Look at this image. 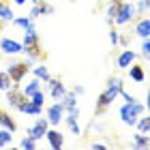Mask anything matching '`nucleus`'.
Instances as JSON below:
<instances>
[{"label":"nucleus","mask_w":150,"mask_h":150,"mask_svg":"<svg viewBox=\"0 0 150 150\" xmlns=\"http://www.w3.org/2000/svg\"><path fill=\"white\" fill-rule=\"evenodd\" d=\"M19 112H22V114H30V116H39V114H41V105L32 103V101L28 99L22 107H19Z\"/></svg>","instance_id":"a211bd4d"},{"label":"nucleus","mask_w":150,"mask_h":150,"mask_svg":"<svg viewBox=\"0 0 150 150\" xmlns=\"http://www.w3.org/2000/svg\"><path fill=\"white\" fill-rule=\"evenodd\" d=\"M110 41H112V45H118L120 43V32L116 28H110Z\"/></svg>","instance_id":"7c9ffc66"},{"label":"nucleus","mask_w":150,"mask_h":150,"mask_svg":"<svg viewBox=\"0 0 150 150\" xmlns=\"http://www.w3.org/2000/svg\"><path fill=\"white\" fill-rule=\"evenodd\" d=\"M45 139L50 142V146H52L54 150H60V148L64 146V137H62V133H60V131H56V129H52V131L47 129Z\"/></svg>","instance_id":"f8f14e48"},{"label":"nucleus","mask_w":150,"mask_h":150,"mask_svg":"<svg viewBox=\"0 0 150 150\" xmlns=\"http://www.w3.org/2000/svg\"><path fill=\"white\" fill-rule=\"evenodd\" d=\"M50 92H52V99H56V101H62V97L67 94V88L62 84V77L60 75H56V77H50Z\"/></svg>","instance_id":"0eeeda50"},{"label":"nucleus","mask_w":150,"mask_h":150,"mask_svg":"<svg viewBox=\"0 0 150 150\" xmlns=\"http://www.w3.org/2000/svg\"><path fill=\"white\" fill-rule=\"evenodd\" d=\"M11 142H13L11 131H9V129H2V131H0V148L6 146V144H11Z\"/></svg>","instance_id":"bb28decb"},{"label":"nucleus","mask_w":150,"mask_h":150,"mask_svg":"<svg viewBox=\"0 0 150 150\" xmlns=\"http://www.w3.org/2000/svg\"><path fill=\"white\" fill-rule=\"evenodd\" d=\"M0 50H2L4 54L15 56V54H22L24 52V45L19 43V41H13V39H2V41H0Z\"/></svg>","instance_id":"9d476101"},{"label":"nucleus","mask_w":150,"mask_h":150,"mask_svg":"<svg viewBox=\"0 0 150 150\" xmlns=\"http://www.w3.org/2000/svg\"><path fill=\"white\" fill-rule=\"evenodd\" d=\"M35 6H32V11H30V17L32 19H37L39 15H50V13H54V6L52 4H47L45 0H35Z\"/></svg>","instance_id":"9b49d317"},{"label":"nucleus","mask_w":150,"mask_h":150,"mask_svg":"<svg viewBox=\"0 0 150 150\" xmlns=\"http://www.w3.org/2000/svg\"><path fill=\"white\" fill-rule=\"evenodd\" d=\"M133 146H135V148H148V146H150V135H146V133H137V135H135Z\"/></svg>","instance_id":"4be33fe9"},{"label":"nucleus","mask_w":150,"mask_h":150,"mask_svg":"<svg viewBox=\"0 0 150 150\" xmlns=\"http://www.w3.org/2000/svg\"><path fill=\"white\" fill-rule=\"evenodd\" d=\"M0 127H2V129H9L11 133L17 131V122L11 118V114L6 112V110H0Z\"/></svg>","instance_id":"4468645a"},{"label":"nucleus","mask_w":150,"mask_h":150,"mask_svg":"<svg viewBox=\"0 0 150 150\" xmlns=\"http://www.w3.org/2000/svg\"><path fill=\"white\" fill-rule=\"evenodd\" d=\"M77 118H79V116H71V114H67V127H69L75 135H79V125H77Z\"/></svg>","instance_id":"a878e982"},{"label":"nucleus","mask_w":150,"mask_h":150,"mask_svg":"<svg viewBox=\"0 0 150 150\" xmlns=\"http://www.w3.org/2000/svg\"><path fill=\"white\" fill-rule=\"evenodd\" d=\"M146 107H148V112H150V90L146 92Z\"/></svg>","instance_id":"c9c22d12"},{"label":"nucleus","mask_w":150,"mask_h":150,"mask_svg":"<svg viewBox=\"0 0 150 150\" xmlns=\"http://www.w3.org/2000/svg\"><path fill=\"white\" fill-rule=\"evenodd\" d=\"M13 24L19 26V28H24V30H35V19H32L30 15L28 17H15Z\"/></svg>","instance_id":"6ab92c4d"},{"label":"nucleus","mask_w":150,"mask_h":150,"mask_svg":"<svg viewBox=\"0 0 150 150\" xmlns=\"http://www.w3.org/2000/svg\"><path fill=\"white\" fill-rule=\"evenodd\" d=\"M135 56H137V54H135L133 50H125V52L118 56V60H116V62H118V69H129V67L133 64Z\"/></svg>","instance_id":"ddd939ff"},{"label":"nucleus","mask_w":150,"mask_h":150,"mask_svg":"<svg viewBox=\"0 0 150 150\" xmlns=\"http://www.w3.org/2000/svg\"><path fill=\"white\" fill-rule=\"evenodd\" d=\"M135 15H137V11H135V4H133V2H129V0H122V4H120V9H118V15H116L114 24L125 26V24L131 22Z\"/></svg>","instance_id":"20e7f679"},{"label":"nucleus","mask_w":150,"mask_h":150,"mask_svg":"<svg viewBox=\"0 0 150 150\" xmlns=\"http://www.w3.org/2000/svg\"><path fill=\"white\" fill-rule=\"evenodd\" d=\"M19 146H22L24 150H32V148H37V139L28 135V137H24V139H22V144H19Z\"/></svg>","instance_id":"cd10ccee"},{"label":"nucleus","mask_w":150,"mask_h":150,"mask_svg":"<svg viewBox=\"0 0 150 150\" xmlns=\"http://www.w3.org/2000/svg\"><path fill=\"white\" fill-rule=\"evenodd\" d=\"M28 71H30V62H15V64H11L9 69H6V73H9L11 79H13V86H17Z\"/></svg>","instance_id":"423d86ee"},{"label":"nucleus","mask_w":150,"mask_h":150,"mask_svg":"<svg viewBox=\"0 0 150 150\" xmlns=\"http://www.w3.org/2000/svg\"><path fill=\"white\" fill-rule=\"evenodd\" d=\"M28 0H15V4H26Z\"/></svg>","instance_id":"e433bc0d"},{"label":"nucleus","mask_w":150,"mask_h":150,"mask_svg":"<svg viewBox=\"0 0 150 150\" xmlns=\"http://www.w3.org/2000/svg\"><path fill=\"white\" fill-rule=\"evenodd\" d=\"M24 52L30 56V60L43 58V52H41V43H39L37 30H24Z\"/></svg>","instance_id":"7ed1b4c3"},{"label":"nucleus","mask_w":150,"mask_h":150,"mask_svg":"<svg viewBox=\"0 0 150 150\" xmlns=\"http://www.w3.org/2000/svg\"><path fill=\"white\" fill-rule=\"evenodd\" d=\"M120 90H122V79L120 77H110L107 79V88L99 94V99H97V110H94V114L97 116L103 114L107 107L112 105V101L120 94Z\"/></svg>","instance_id":"f257e3e1"},{"label":"nucleus","mask_w":150,"mask_h":150,"mask_svg":"<svg viewBox=\"0 0 150 150\" xmlns=\"http://www.w3.org/2000/svg\"><path fill=\"white\" fill-rule=\"evenodd\" d=\"M47 127H50L47 118H39V120L35 122V125H32V127L28 129V135H30V137H35V139H41V137H45Z\"/></svg>","instance_id":"1a4fd4ad"},{"label":"nucleus","mask_w":150,"mask_h":150,"mask_svg":"<svg viewBox=\"0 0 150 150\" xmlns=\"http://www.w3.org/2000/svg\"><path fill=\"white\" fill-rule=\"evenodd\" d=\"M120 4H122V0H114V2H110V6H107V13H105V19H107V24H114V19L116 15H118V9H120Z\"/></svg>","instance_id":"f3484780"},{"label":"nucleus","mask_w":150,"mask_h":150,"mask_svg":"<svg viewBox=\"0 0 150 150\" xmlns=\"http://www.w3.org/2000/svg\"><path fill=\"white\" fill-rule=\"evenodd\" d=\"M0 19H4V22H11L13 19V11L4 0H0Z\"/></svg>","instance_id":"5701e85b"},{"label":"nucleus","mask_w":150,"mask_h":150,"mask_svg":"<svg viewBox=\"0 0 150 150\" xmlns=\"http://www.w3.org/2000/svg\"><path fill=\"white\" fill-rule=\"evenodd\" d=\"M62 116H64V107L62 103H54L50 105V110H47V122L54 127H58L60 122H62Z\"/></svg>","instance_id":"6e6552de"},{"label":"nucleus","mask_w":150,"mask_h":150,"mask_svg":"<svg viewBox=\"0 0 150 150\" xmlns=\"http://www.w3.org/2000/svg\"><path fill=\"white\" fill-rule=\"evenodd\" d=\"M30 101H32V103H37V105H41V107H43V101H45V94L43 92H35V94H30Z\"/></svg>","instance_id":"c756f323"},{"label":"nucleus","mask_w":150,"mask_h":150,"mask_svg":"<svg viewBox=\"0 0 150 150\" xmlns=\"http://www.w3.org/2000/svg\"><path fill=\"white\" fill-rule=\"evenodd\" d=\"M73 92H75V94H84V86H75Z\"/></svg>","instance_id":"72a5a7b5"},{"label":"nucleus","mask_w":150,"mask_h":150,"mask_svg":"<svg viewBox=\"0 0 150 150\" xmlns=\"http://www.w3.org/2000/svg\"><path fill=\"white\" fill-rule=\"evenodd\" d=\"M9 88H13V79H11V75L9 73H2L0 71V90H9Z\"/></svg>","instance_id":"b1692460"},{"label":"nucleus","mask_w":150,"mask_h":150,"mask_svg":"<svg viewBox=\"0 0 150 150\" xmlns=\"http://www.w3.org/2000/svg\"><path fill=\"white\" fill-rule=\"evenodd\" d=\"M32 73H35V77H39L41 81H43V84H47V81H50V71H47V67H35V69H32Z\"/></svg>","instance_id":"412c9836"},{"label":"nucleus","mask_w":150,"mask_h":150,"mask_svg":"<svg viewBox=\"0 0 150 150\" xmlns=\"http://www.w3.org/2000/svg\"><path fill=\"white\" fill-rule=\"evenodd\" d=\"M28 99H30V97H28L24 90H17V86H13V88L6 90V103H9L11 107H15V110H19V107H22Z\"/></svg>","instance_id":"39448f33"},{"label":"nucleus","mask_w":150,"mask_h":150,"mask_svg":"<svg viewBox=\"0 0 150 150\" xmlns=\"http://www.w3.org/2000/svg\"><path fill=\"white\" fill-rule=\"evenodd\" d=\"M135 127H137L139 133H150V114H148V118H137Z\"/></svg>","instance_id":"393cba45"},{"label":"nucleus","mask_w":150,"mask_h":150,"mask_svg":"<svg viewBox=\"0 0 150 150\" xmlns=\"http://www.w3.org/2000/svg\"><path fill=\"white\" fill-rule=\"evenodd\" d=\"M129 75H131V79L137 81V84H142V81L146 79L144 67H139V64H131V67H129Z\"/></svg>","instance_id":"dca6fc26"},{"label":"nucleus","mask_w":150,"mask_h":150,"mask_svg":"<svg viewBox=\"0 0 150 150\" xmlns=\"http://www.w3.org/2000/svg\"><path fill=\"white\" fill-rule=\"evenodd\" d=\"M41 84H43V81H41L39 77H35V79H30L28 84H26V88H24V92H26V94H28V97H30V94H35V92H39V90H41Z\"/></svg>","instance_id":"aec40b11"},{"label":"nucleus","mask_w":150,"mask_h":150,"mask_svg":"<svg viewBox=\"0 0 150 150\" xmlns=\"http://www.w3.org/2000/svg\"><path fill=\"white\" fill-rule=\"evenodd\" d=\"M92 148H94V150H105V146H103V144H97V142L92 144Z\"/></svg>","instance_id":"f704fd0d"},{"label":"nucleus","mask_w":150,"mask_h":150,"mask_svg":"<svg viewBox=\"0 0 150 150\" xmlns=\"http://www.w3.org/2000/svg\"><path fill=\"white\" fill-rule=\"evenodd\" d=\"M142 56L146 60H150V37L144 39V43H142Z\"/></svg>","instance_id":"c85d7f7f"},{"label":"nucleus","mask_w":150,"mask_h":150,"mask_svg":"<svg viewBox=\"0 0 150 150\" xmlns=\"http://www.w3.org/2000/svg\"><path fill=\"white\" fill-rule=\"evenodd\" d=\"M120 97H122V99H125V101H127V103H133V101H137V99H135V97H133V94H129V92H125V88H122V90H120Z\"/></svg>","instance_id":"473e14b6"},{"label":"nucleus","mask_w":150,"mask_h":150,"mask_svg":"<svg viewBox=\"0 0 150 150\" xmlns=\"http://www.w3.org/2000/svg\"><path fill=\"white\" fill-rule=\"evenodd\" d=\"M148 9H150V0H139L137 6H135V11H137V13H144Z\"/></svg>","instance_id":"2f4dec72"},{"label":"nucleus","mask_w":150,"mask_h":150,"mask_svg":"<svg viewBox=\"0 0 150 150\" xmlns=\"http://www.w3.org/2000/svg\"><path fill=\"white\" fill-rule=\"evenodd\" d=\"M135 35L142 37V39H148L150 37V17H142L137 24H135Z\"/></svg>","instance_id":"2eb2a0df"},{"label":"nucleus","mask_w":150,"mask_h":150,"mask_svg":"<svg viewBox=\"0 0 150 150\" xmlns=\"http://www.w3.org/2000/svg\"><path fill=\"white\" fill-rule=\"evenodd\" d=\"M144 112H146V105L133 101V103H125V105L120 107V118H122V122H125L127 127H133Z\"/></svg>","instance_id":"f03ea898"}]
</instances>
